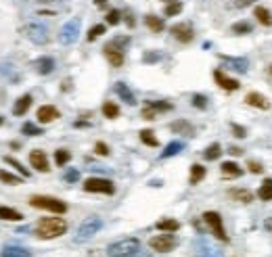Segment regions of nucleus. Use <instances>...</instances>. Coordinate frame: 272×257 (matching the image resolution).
Segmentation results:
<instances>
[{
  "mask_svg": "<svg viewBox=\"0 0 272 257\" xmlns=\"http://www.w3.org/2000/svg\"><path fill=\"white\" fill-rule=\"evenodd\" d=\"M67 232V222L63 218H42L34 226V234L40 241H53Z\"/></svg>",
  "mask_w": 272,
  "mask_h": 257,
  "instance_id": "1",
  "label": "nucleus"
},
{
  "mask_svg": "<svg viewBox=\"0 0 272 257\" xmlns=\"http://www.w3.org/2000/svg\"><path fill=\"white\" fill-rule=\"evenodd\" d=\"M140 241L136 236H126L107 245V257H136L140 253Z\"/></svg>",
  "mask_w": 272,
  "mask_h": 257,
  "instance_id": "2",
  "label": "nucleus"
},
{
  "mask_svg": "<svg viewBox=\"0 0 272 257\" xmlns=\"http://www.w3.org/2000/svg\"><path fill=\"white\" fill-rule=\"evenodd\" d=\"M29 205H32L34 209H44V211L57 213V215H63L67 211V205L61 199L48 197V194H32V197H29Z\"/></svg>",
  "mask_w": 272,
  "mask_h": 257,
  "instance_id": "3",
  "label": "nucleus"
},
{
  "mask_svg": "<svg viewBox=\"0 0 272 257\" xmlns=\"http://www.w3.org/2000/svg\"><path fill=\"white\" fill-rule=\"evenodd\" d=\"M100 228H103V220L98 218V215H90V218H86L82 224L78 226V232H76V236H74V243H86V241H90L94 234H98L100 232Z\"/></svg>",
  "mask_w": 272,
  "mask_h": 257,
  "instance_id": "4",
  "label": "nucleus"
},
{
  "mask_svg": "<svg viewBox=\"0 0 272 257\" xmlns=\"http://www.w3.org/2000/svg\"><path fill=\"white\" fill-rule=\"evenodd\" d=\"M21 32H23V36L29 40V42L36 44V46H44L48 40H50L48 27H46L44 23H40V21H29V23H25Z\"/></svg>",
  "mask_w": 272,
  "mask_h": 257,
  "instance_id": "5",
  "label": "nucleus"
},
{
  "mask_svg": "<svg viewBox=\"0 0 272 257\" xmlns=\"http://www.w3.org/2000/svg\"><path fill=\"white\" fill-rule=\"evenodd\" d=\"M203 222L207 224V228L211 230V234L216 236L218 241H222V243H228V234L224 230V222H222V215H220L218 211H205L203 215Z\"/></svg>",
  "mask_w": 272,
  "mask_h": 257,
  "instance_id": "6",
  "label": "nucleus"
},
{
  "mask_svg": "<svg viewBox=\"0 0 272 257\" xmlns=\"http://www.w3.org/2000/svg\"><path fill=\"white\" fill-rule=\"evenodd\" d=\"M80 27H82V19H80V17L69 19V21L61 27V32H59V42H61L63 46H69V44L78 42Z\"/></svg>",
  "mask_w": 272,
  "mask_h": 257,
  "instance_id": "7",
  "label": "nucleus"
},
{
  "mask_svg": "<svg viewBox=\"0 0 272 257\" xmlns=\"http://www.w3.org/2000/svg\"><path fill=\"white\" fill-rule=\"evenodd\" d=\"M82 188L86 192H96V194H115V184L107 178H88L84 180Z\"/></svg>",
  "mask_w": 272,
  "mask_h": 257,
  "instance_id": "8",
  "label": "nucleus"
},
{
  "mask_svg": "<svg viewBox=\"0 0 272 257\" xmlns=\"http://www.w3.org/2000/svg\"><path fill=\"white\" fill-rule=\"evenodd\" d=\"M178 245L176 241V236L172 232H166V234H157L153 236V239H149V247L153 251L157 253H170V251H174V247Z\"/></svg>",
  "mask_w": 272,
  "mask_h": 257,
  "instance_id": "9",
  "label": "nucleus"
},
{
  "mask_svg": "<svg viewBox=\"0 0 272 257\" xmlns=\"http://www.w3.org/2000/svg\"><path fill=\"white\" fill-rule=\"evenodd\" d=\"M193 249H195V253H197V257H224V251L220 249L218 245H214L211 241H207V239H197V241H193Z\"/></svg>",
  "mask_w": 272,
  "mask_h": 257,
  "instance_id": "10",
  "label": "nucleus"
},
{
  "mask_svg": "<svg viewBox=\"0 0 272 257\" xmlns=\"http://www.w3.org/2000/svg\"><path fill=\"white\" fill-rule=\"evenodd\" d=\"M170 34H172L178 42L188 44V42H193V38H195V29L188 21H182V23H176L170 27Z\"/></svg>",
  "mask_w": 272,
  "mask_h": 257,
  "instance_id": "11",
  "label": "nucleus"
},
{
  "mask_svg": "<svg viewBox=\"0 0 272 257\" xmlns=\"http://www.w3.org/2000/svg\"><path fill=\"white\" fill-rule=\"evenodd\" d=\"M29 166H32L36 171H42V173H48V171H50L46 153L40 151V149H34L32 153H29Z\"/></svg>",
  "mask_w": 272,
  "mask_h": 257,
  "instance_id": "12",
  "label": "nucleus"
},
{
  "mask_svg": "<svg viewBox=\"0 0 272 257\" xmlns=\"http://www.w3.org/2000/svg\"><path fill=\"white\" fill-rule=\"evenodd\" d=\"M220 61L230 69V71H237V74H247L249 69V61L243 57H226V55H220Z\"/></svg>",
  "mask_w": 272,
  "mask_h": 257,
  "instance_id": "13",
  "label": "nucleus"
},
{
  "mask_svg": "<svg viewBox=\"0 0 272 257\" xmlns=\"http://www.w3.org/2000/svg\"><path fill=\"white\" fill-rule=\"evenodd\" d=\"M214 80H216V84L222 88V90H226V92H235V90L241 88L239 82L233 80V78H228L222 69H216V71H214Z\"/></svg>",
  "mask_w": 272,
  "mask_h": 257,
  "instance_id": "14",
  "label": "nucleus"
},
{
  "mask_svg": "<svg viewBox=\"0 0 272 257\" xmlns=\"http://www.w3.org/2000/svg\"><path fill=\"white\" fill-rule=\"evenodd\" d=\"M36 117H38L40 123H50V121H55V119L61 117V113H59V109L53 107V105H42L36 111Z\"/></svg>",
  "mask_w": 272,
  "mask_h": 257,
  "instance_id": "15",
  "label": "nucleus"
},
{
  "mask_svg": "<svg viewBox=\"0 0 272 257\" xmlns=\"http://www.w3.org/2000/svg\"><path fill=\"white\" fill-rule=\"evenodd\" d=\"M103 53H105L109 63H111V67H122L124 65V50H119V48H115L111 44H105Z\"/></svg>",
  "mask_w": 272,
  "mask_h": 257,
  "instance_id": "16",
  "label": "nucleus"
},
{
  "mask_svg": "<svg viewBox=\"0 0 272 257\" xmlns=\"http://www.w3.org/2000/svg\"><path fill=\"white\" fill-rule=\"evenodd\" d=\"M113 90H115V94L126 102V105H130V107H134V105H136V96H134V92L128 88V84H124V82H115Z\"/></svg>",
  "mask_w": 272,
  "mask_h": 257,
  "instance_id": "17",
  "label": "nucleus"
},
{
  "mask_svg": "<svg viewBox=\"0 0 272 257\" xmlns=\"http://www.w3.org/2000/svg\"><path fill=\"white\" fill-rule=\"evenodd\" d=\"M245 102L249 107H256V109H262V111L270 109V100L264 94H260V92H249V94L245 96Z\"/></svg>",
  "mask_w": 272,
  "mask_h": 257,
  "instance_id": "18",
  "label": "nucleus"
},
{
  "mask_svg": "<svg viewBox=\"0 0 272 257\" xmlns=\"http://www.w3.org/2000/svg\"><path fill=\"white\" fill-rule=\"evenodd\" d=\"M170 130H172L174 134H182V136H193L195 134V126H193V123H188L186 119L172 121V123H170Z\"/></svg>",
  "mask_w": 272,
  "mask_h": 257,
  "instance_id": "19",
  "label": "nucleus"
},
{
  "mask_svg": "<svg viewBox=\"0 0 272 257\" xmlns=\"http://www.w3.org/2000/svg\"><path fill=\"white\" fill-rule=\"evenodd\" d=\"M34 67H36V71L40 76H48V74H53V71H55L57 63H55L53 57H40L34 63Z\"/></svg>",
  "mask_w": 272,
  "mask_h": 257,
  "instance_id": "20",
  "label": "nucleus"
},
{
  "mask_svg": "<svg viewBox=\"0 0 272 257\" xmlns=\"http://www.w3.org/2000/svg\"><path fill=\"white\" fill-rule=\"evenodd\" d=\"M32 94H23V96H19L17 100H15V105H13V115H17V117H21V115H25V113L29 111V107H32Z\"/></svg>",
  "mask_w": 272,
  "mask_h": 257,
  "instance_id": "21",
  "label": "nucleus"
},
{
  "mask_svg": "<svg viewBox=\"0 0 272 257\" xmlns=\"http://www.w3.org/2000/svg\"><path fill=\"white\" fill-rule=\"evenodd\" d=\"M220 171H222L224 178H241L243 176V168L235 161H224L222 166H220Z\"/></svg>",
  "mask_w": 272,
  "mask_h": 257,
  "instance_id": "22",
  "label": "nucleus"
},
{
  "mask_svg": "<svg viewBox=\"0 0 272 257\" xmlns=\"http://www.w3.org/2000/svg\"><path fill=\"white\" fill-rule=\"evenodd\" d=\"M184 149V142L182 140H172V142H168L166 145V149L161 151V159H170V157H174V155H178L180 151Z\"/></svg>",
  "mask_w": 272,
  "mask_h": 257,
  "instance_id": "23",
  "label": "nucleus"
},
{
  "mask_svg": "<svg viewBox=\"0 0 272 257\" xmlns=\"http://www.w3.org/2000/svg\"><path fill=\"white\" fill-rule=\"evenodd\" d=\"M228 197L230 199H235V201H239V203H251L254 201V192L251 190H247V188H233V190H228Z\"/></svg>",
  "mask_w": 272,
  "mask_h": 257,
  "instance_id": "24",
  "label": "nucleus"
},
{
  "mask_svg": "<svg viewBox=\"0 0 272 257\" xmlns=\"http://www.w3.org/2000/svg\"><path fill=\"white\" fill-rule=\"evenodd\" d=\"M0 220H4V222H21L23 213H19L13 207H6V205H0Z\"/></svg>",
  "mask_w": 272,
  "mask_h": 257,
  "instance_id": "25",
  "label": "nucleus"
},
{
  "mask_svg": "<svg viewBox=\"0 0 272 257\" xmlns=\"http://www.w3.org/2000/svg\"><path fill=\"white\" fill-rule=\"evenodd\" d=\"M145 23H147V27L151 29V32H155V34L164 32V27H166L164 19H161V17H155V15H147V17H145Z\"/></svg>",
  "mask_w": 272,
  "mask_h": 257,
  "instance_id": "26",
  "label": "nucleus"
},
{
  "mask_svg": "<svg viewBox=\"0 0 272 257\" xmlns=\"http://www.w3.org/2000/svg\"><path fill=\"white\" fill-rule=\"evenodd\" d=\"M203 178H205V168H203V166H199V163H193V166H190V176H188V182L195 186V184H199Z\"/></svg>",
  "mask_w": 272,
  "mask_h": 257,
  "instance_id": "27",
  "label": "nucleus"
},
{
  "mask_svg": "<svg viewBox=\"0 0 272 257\" xmlns=\"http://www.w3.org/2000/svg\"><path fill=\"white\" fill-rule=\"evenodd\" d=\"M155 228H157L159 232H176V230L180 228V224H178L176 220H172V218H166V220H159V222L155 224Z\"/></svg>",
  "mask_w": 272,
  "mask_h": 257,
  "instance_id": "28",
  "label": "nucleus"
},
{
  "mask_svg": "<svg viewBox=\"0 0 272 257\" xmlns=\"http://www.w3.org/2000/svg\"><path fill=\"white\" fill-rule=\"evenodd\" d=\"M254 17L258 19L262 25H272V15H270L268 8H264V6H256L254 8Z\"/></svg>",
  "mask_w": 272,
  "mask_h": 257,
  "instance_id": "29",
  "label": "nucleus"
},
{
  "mask_svg": "<svg viewBox=\"0 0 272 257\" xmlns=\"http://www.w3.org/2000/svg\"><path fill=\"white\" fill-rule=\"evenodd\" d=\"M258 197H260L262 201H272V178H266L264 182L260 184Z\"/></svg>",
  "mask_w": 272,
  "mask_h": 257,
  "instance_id": "30",
  "label": "nucleus"
},
{
  "mask_svg": "<svg viewBox=\"0 0 272 257\" xmlns=\"http://www.w3.org/2000/svg\"><path fill=\"white\" fill-rule=\"evenodd\" d=\"M180 11H182V2L180 0H166V8H164L166 17H176Z\"/></svg>",
  "mask_w": 272,
  "mask_h": 257,
  "instance_id": "31",
  "label": "nucleus"
},
{
  "mask_svg": "<svg viewBox=\"0 0 272 257\" xmlns=\"http://www.w3.org/2000/svg\"><path fill=\"white\" fill-rule=\"evenodd\" d=\"M100 111H103V115H105L107 119H115V117H119V107L115 105V102H111V100L103 102V107H100Z\"/></svg>",
  "mask_w": 272,
  "mask_h": 257,
  "instance_id": "32",
  "label": "nucleus"
},
{
  "mask_svg": "<svg viewBox=\"0 0 272 257\" xmlns=\"http://www.w3.org/2000/svg\"><path fill=\"white\" fill-rule=\"evenodd\" d=\"M2 257H32V253L23 247H4Z\"/></svg>",
  "mask_w": 272,
  "mask_h": 257,
  "instance_id": "33",
  "label": "nucleus"
},
{
  "mask_svg": "<svg viewBox=\"0 0 272 257\" xmlns=\"http://www.w3.org/2000/svg\"><path fill=\"white\" fill-rule=\"evenodd\" d=\"M220 155H222V147H220L218 142L209 145V147L203 151V159H207V161H216V159H220Z\"/></svg>",
  "mask_w": 272,
  "mask_h": 257,
  "instance_id": "34",
  "label": "nucleus"
},
{
  "mask_svg": "<svg viewBox=\"0 0 272 257\" xmlns=\"http://www.w3.org/2000/svg\"><path fill=\"white\" fill-rule=\"evenodd\" d=\"M140 142L143 145H147V147H159V140L155 138V134H153V130H140Z\"/></svg>",
  "mask_w": 272,
  "mask_h": 257,
  "instance_id": "35",
  "label": "nucleus"
},
{
  "mask_svg": "<svg viewBox=\"0 0 272 257\" xmlns=\"http://www.w3.org/2000/svg\"><path fill=\"white\" fill-rule=\"evenodd\" d=\"M69 159H72V153H69L67 149H57V151H55V163H57V168L67 166Z\"/></svg>",
  "mask_w": 272,
  "mask_h": 257,
  "instance_id": "36",
  "label": "nucleus"
},
{
  "mask_svg": "<svg viewBox=\"0 0 272 257\" xmlns=\"http://www.w3.org/2000/svg\"><path fill=\"white\" fill-rule=\"evenodd\" d=\"M251 29H254V25L249 21H237L233 27H230V32L237 34V36H243V34H251Z\"/></svg>",
  "mask_w": 272,
  "mask_h": 257,
  "instance_id": "37",
  "label": "nucleus"
},
{
  "mask_svg": "<svg viewBox=\"0 0 272 257\" xmlns=\"http://www.w3.org/2000/svg\"><path fill=\"white\" fill-rule=\"evenodd\" d=\"M21 132L25 136H42L44 132H42V128H38L36 123H32V121H25L23 126H21Z\"/></svg>",
  "mask_w": 272,
  "mask_h": 257,
  "instance_id": "38",
  "label": "nucleus"
},
{
  "mask_svg": "<svg viewBox=\"0 0 272 257\" xmlns=\"http://www.w3.org/2000/svg\"><path fill=\"white\" fill-rule=\"evenodd\" d=\"M0 180L4 184H11V186H17V184H21V176H15V173L6 171V170H0Z\"/></svg>",
  "mask_w": 272,
  "mask_h": 257,
  "instance_id": "39",
  "label": "nucleus"
},
{
  "mask_svg": "<svg viewBox=\"0 0 272 257\" xmlns=\"http://www.w3.org/2000/svg\"><path fill=\"white\" fill-rule=\"evenodd\" d=\"M145 105L153 107L157 113H164V111H172V109H174V107H172V102H166V100H147Z\"/></svg>",
  "mask_w": 272,
  "mask_h": 257,
  "instance_id": "40",
  "label": "nucleus"
},
{
  "mask_svg": "<svg viewBox=\"0 0 272 257\" xmlns=\"http://www.w3.org/2000/svg\"><path fill=\"white\" fill-rule=\"evenodd\" d=\"M2 159H4V163H8V166H13V168H15V170H17L19 173H21L23 178H29V170H25V168H23L21 163H19V161H17L15 157H8V155H4Z\"/></svg>",
  "mask_w": 272,
  "mask_h": 257,
  "instance_id": "41",
  "label": "nucleus"
},
{
  "mask_svg": "<svg viewBox=\"0 0 272 257\" xmlns=\"http://www.w3.org/2000/svg\"><path fill=\"white\" fill-rule=\"evenodd\" d=\"M190 105L201 109V111H205L207 109V96L205 94H193V98H190Z\"/></svg>",
  "mask_w": 272,
  "mask_h": 257,
  "instance_id": "42",
  "label": "nucleus"
},
{
  "mask_svg": "<svg viewBox=\"0 0 272 257\" xmlns=\"http://www.w3.org/2000/svg\"><path fill=\"white\" fill-rule=\"evenodd\" d=\"M105 32H107V27L103 23L92 25V27H90V32H88V42H92V40H96L100 34H105Z\"/></svg>",
  "mask_w": 272,
  "mask_h": 257,
  "instance_id": "43",
  "label": "nucleus"
},
{
  "mask_svg": "<svg viewBox=\"0 0 272 257\" xmlns=\"http://www.w3.org/2000/svg\"><path fill=\"white\" fill-rule=\"evenodd\" d=\"M109 44L115 46V48H119V50H124V48L130 44V36H115V38H113Z\"/></svg>",
  "mask_w": 272,
  "mask_h": 257,
  "instance_id": "44",
  "label": "nucleus"
},
{
  "mask_svg": "<svg viewBox=\"0 0 272 257\" xmlns=\"http://www.w3.org/2000/svg\"><path fill=\"white\" fill-rule=\"evenodd\" d=\"M94 153H96V155H100V157H107V155H109V153H111V151H109V147L105 145L103 140H98L96 145H94Z\"/></svg>",
  "mask_w": 272,
  "mask_h": 257,
  "instance_id": "45",
  "label": "nucleus"
},
{
  "mask_svg": "<svg viewBox=\"0 0 272 257\" xmlns=\"http://www.w3.org/2000/svg\"><path fill=\"white\" fill-rule=\"evenodd\" d=\"M119 17H122V13H119L117 8H113V11L107 13V23H109V25H117V23H119Z\"/></svg>",
  "mask_w": 272,
  "mask_h": 257,
  "instance_id": "46",
  "label": "nucleus"
},
{
  "mask_svg": "<svg viewBox=\"0 0 272 257\" xmlns=\"http://www.w3.org/2000/svg\"><path fill=\"white\" fill-rule=\"evenodd\" d=\"M230 130L235 132L237 138H245V136H247V130H245L243 126H239V123H230Z\"/></svg>",
  "mask_w": 272,
  "mask_h": 257,
  "instance_id": "47",
  "label": "nucleus"
},
{
  "mask_svg": "<svg viewBox=\"0 0 272 257\" xmlns=\"http://www.w3.org/2000/svg\"><path fill=\"white\" fill-rule=\"evenodd\" d=\"M65 182H78L80 180V171L78 170H67L65 171V176H63Z\"/></svg>",
  "mask_w": 272,
  "mask_h": 257,
  "instance_id": "48",
  "label": "nucleus"
},
{
  "mask_svg": "<svg viewBox=\"0 0 272 257\" xmlns=\"http://www.w3.org/2000/svg\"><path fill=\"white\" fill-rule=\"evenodd\" d=\"M140 115H143V119H155V117H157V111H155L153 107L145 105V109H143V113H140Z\"/></svg>",
  "mask_w": 272,
  "mask_h": 257,
  "instance_id": "49",
  "label": "nucleus"
},
{
  "mask_svg": "<svg viewBox=\"0 0 272 257\" xmlns=\"http://www.w3.org/2000/svg\"><path fill=\"white\" fill-rule=\"evenodd\" d=\"M247 168H249L251 173H262V171H264V168H262L258 161H249V163H247Z\"/></svg>",
  "mask_w": 272,
  "mask_h": 257,
  "instance_id": "50",
  "label": "nucleus"
},
{
  "mask_svg": "<svg viewBox=\"0 0 272 257\" xmlns=\"http://www.w3.org/2000/svg\"><path fill=\"white\" fill-rule=\"evenodd\" d=\"M159 59H161V53H147L143 57L145 63H155V61H159Z\"/></svg>",
  "mask_w": 272,
  "mask_h": 257,
  "instance_id": "51",
  "label": "nucleus"
},
{
  "mask_svg": "<svg viewBox=\"0 0 272 257\" xmlns=\"http://www.w3.org/2000/svg\"><path fill=\"white\" fill-rule=\"evenodd\" d=\"M0 74H2V76H11V74H13V65H11V63L0 65Z\"/></svg>",
  "mask_w": 272,
  "mask_h": 257,
  "instance_id": "52",
  "label": "nucleus"
},
{
  "mask_svg": "<svg viewBox=\"0 0 272 257\" xmlns=\"http://www.w3.org/2000/svg\"><path fill=\"white\" fill-rule=\"evenodd\" d=\"M254 0H233V4L235 6H239V8H243V6H249Z\"/></svg>",
  "mask_w": 272,
  "mask_h": 257,
  "instance_id": "53",
  "label": "nucleus"
},
{
  "mask_svg": "<svg viewBox=\"0 0 272 257\" xmlns=\"http://www.w3.org/2000/svg\"><path fill=\"white\" fill-rule=\"evenodd\" d=\"M228 153H230V155H241V153H243V151H241L239 147H230V149H228Z\"/></svg>",
  "mask_w": 272,
  "mask_h": 257,
  "instance_id": "54",
  "label": "nucleus"
},
{
  "mask_svg": "<svg viewBox=\"0 0 272 257\" xmlns=\"http://www.w3.org/2000/svg\"><path fill=\"white\" fill-rule=\"evenodd\" d=\"M264 228H266V230H272V218H268V220H266V224H264Z\"/></svg>",
  "mask_w": 272,
  "mask_h": 257,
  "instance_id": "55",
  "label": "nucleus"
},
{
  "mask_svg": "<svg viewBox=\"0 0 272 257\" xmlns=\"http://www.w3.org/2000/svg\"><path fill=\"white\" fill-rule=\"evenodd\" d=\"M74 126H76V128H86V126H88V123H86V121H76V123H74Z\"/></svg>",
  "mask_w": 272,
  "mask_h": 257,
  "instance_id": "56",
  "label": "nucleus"
},
{
  "mask_svg": "<svg viewBox=\"0 0 272 257\" xmlns=\"http://www.w3.org/2000/svg\"><path fill=\"white\" fill-rule=\"evenodd\" d=\"M94 2H96V6H105L107 0H94Z\"/></svg>",
  "mask_w": 272,
  "mask_h": 257,
  "instance_id": "57",
  "label": "nucleus"
},
{
  "mask_svg": "<svg viewBox=\"0 0 272 257\" xmlns=\"http://www.w3.org/2000/svg\"><path fill=\"white\" fill-rule=\"evenodd\" d=\"M38 2H53V0H38Z\"/></svg>",
  "mask_w": 272,
  "mask_h": 257,
  "instance_id": "58",
  "label": "nucleus"
},
{
  "mask_svg": "<svg viewBox=\"0 0 272 257\" xmlns=\"http://www.w3.org/2000/svg\"><path fill=\"white\" fill-rule=\"evenodd\" d=\"M268 71H270V76H272V65H270V67H268Z\"/></svg>",
  "mask_w": 272,
  "mask_h": 257,
  "instance_id": "59",
  "label": "nucleus"
},
{
  "mask_svg": "<svg viewBox=\"0 0 272 257\" xmlns=\"http://www.w3.org/2000/svg\"><path fill=\"white\" fill-rule=\"evenodd\" d=\"M2 121H4V119H2V117H0V126H2Z\"/></svg>",
  "mask_w": 272,
  "mask_h": 257,
  "instance_id": "60",
  "label": "nucleus"
},
{
  "mask_svg": "<svg viewBox=\"0 0 272 257\" xmlns=\"http://www.w3.org/2000/svg\"><path fill=\"white\" fill-rule=\"evenodd\" d=\"M88 257H98V255H96V253H94V255H88Z\"/></svg>",
  "mask_w": 272,
  "mask_h": 257,
  "instance_id": "61",
  "label": "nucleus"
}]
</instances>
